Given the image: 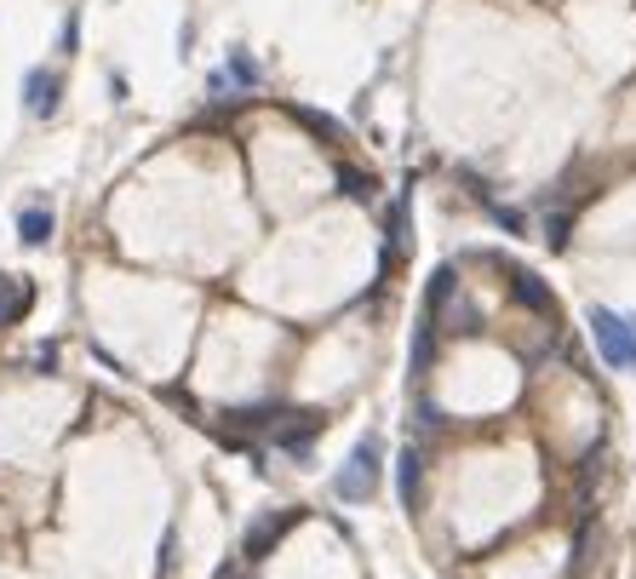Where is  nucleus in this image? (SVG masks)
<instances>
[{
	"instance_id": "f257e3e1",
	"label": "nucleus",
	"mask_w": 636,
	"mask_h": 579,
	"mask_svg": "<svg viewBox=\"0 0 636 579\" xmlns=\"http://www.w3.org/2000/svg\"><path fill=\"white\" fill-rule=\"evenodd\" d=\"M585 322H590V338H596V350H602V362L620 368V373H636V316L590 305Z\"/></svg>"
},
{
	"instance_id": "f03ea898",
	"label": "nucleus",
	"mask_w": 636,
	"mask_h": 579,
	"mask_svg": "<svg viewBox=\"0 0 636 579\" xmlns=\"http://www.w3.org/2000/svg\"><path fill=\"white\" fill-rule=\"evenodd\" d=\"M385 442L379 436H362V442H355V453L345 459V471L333 476V493L345 499V505H367L373 499V488H379V471H385Z\"/></svg>"
},
{
	"instance_id": "7ed1b4c3",
	"label": "nucleus",
	"mask_w": 636,
	"mask_h": 579,
	"mask_svg": "<svg viewBox=\"0 0 636 579\" xmlns=\"http://www.w3.org/2000/svg\"><path fill=\"white\" fill-rule=\"evenodd\" d=\"M287 528H293V516H258V523L247 528V539H242V551L258 563V556H270L275 545H282V533H287Z\"/></svg>"
},
{
	"instance_id": "20e7f679",
	"label": "nucleus",
	"mask_w": 636,
	"mask_h": 579,
	"mask_svg": "<svg viewBox=\"0 0 636 579\" xmlns=\"http://www.w3.org/2000/svg\"><path fill=\"white\" fill-rule=\"evenodd\" d=\"M510 293H516V305H528L540 316H556V298H550V287L533 270H510Z\"/></svg>"
},
{
	"instance_id": "39448f33",
	"label": "nucleus",
	"mask_w": 636,
	"mask_h": 579,
	"mask_svg": "<svg viewBox=\"0 0 636 579\" xmlns=\"http://www.w3.org/2000/svg\"><path fill=\"white\" fill-rule=\"evenodd\" d=\"M419 483H425V459H419V448H402V459H395V493H402L407 511L419 505Z\"/></svg>"
},
{
	"instance_id": "423d86ee",
	"label": "nucleus",
	"mask_w": 636,
	"mask_h": 579,
	"mask_svg": "<svg viewBox=\"0 0 636 579\" xmlns=\"http://www.w3.org/2000/svg\"><path fill=\"white\" fill-rule=\"evenodd\" d=\"M24 110L29 115H52L57 110V75H47V69L29 75V81H24Z\"/></svg>"
},
{
	"instance_id": "0eeeda50",
	"label": "nucleus",
	"mask_w": 636,
	"mask_h": 579,
	"mask_svg": "<svg viewBox=\"0 0 636 579\" xmlns=\"http://www.w3.org/2000/svg\"><path fill=\"white\" fill-rule=\"evenodd\" d=\"M453 287H459V270L442 265V270L430 275V287H425V316H442V305L453 298Z\"/></svg>"
},
{
	"instance_id": "6e6552de",
	"label": "nucleus",
	"mask_w": 636,
	"mask_h": 579,
	"mask_svg": "<svg viewBox=\"0 0 636 579\" xmlns=\"http://www.w3.org/2000/svg\"><path fill=\"white\" fill-rule=\"evenodd\" d=\"M17 242H24V247H47L52 242V213L29 207L24 218H17Z\"/></svg>"
},
{
	"instance_id": "1a4fd4ad",
	"label": "nucleus",
	"mask_w": 636,
	"mask_h": 579,
	"mask_svg": "<svg viewBox=\"0 0 636 579\" xmlns=\"http://www.w3.org/2000/svg\"><path fill=\"white\" fill-rule=\"evenodd\" d=\"M29 310V287H17L12 298H7V275H0V327H7V322H17V316H24Z\"/></svg>"
},
{
	"instance_id": "9d476101",
	"label": "nucleus",
	"mask_w": 636,
	"mask_h": 579,
	"mask_svg": "<svg viewBox=\"0 0 636 579\" xmlns=\"http://www.w3.org/2000/svg\"><path fill=\"white\" fill-rule=\"evenodd\" d=\"M339 190L355 195V202H373V178L367 172H355V167H339Z\"/></svg>"
}]
</instances>
